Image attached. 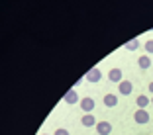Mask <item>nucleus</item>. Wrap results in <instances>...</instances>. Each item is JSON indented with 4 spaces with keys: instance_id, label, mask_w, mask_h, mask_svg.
Segmentation results:
<instances>
[{
    "instance_id": "1",
    "label": "nucleus",
    "mask_w": 153,
    "mask_h": 135,
    "mask_svg": "<svg viewBox=\"0 0 153 135\" xmlns=\"http://www.w3.org/2000/svg\"><path fill=\"white\" fill-rule=\"evenodd\" d=\"M85 80L86 82H92V84H96V82L102 80V71H100L98 67H92L88 72L85 75Z\"/></svg>"
},
{
    "instance_id": "2",
    "label": "nucleus",
    "mask_w": 153,
    "mask_h": 135,
    "mask_svg": "<svg viewBox=\"0 0 153 135\" xmlns=\"http://www.w3.org/2000/svg\"><path fill=\"white\" fill-rule=\"evenodd\" d=\"M134 122L135 123H140V125H145V123H149V114H147V110H135V114H134Z\"/></svg>"
},
{
    "instance_id": "3",
    "label": "nucleus",
    "mask_w": 153,
    "mask_h": 135,
    "mask_svg": "<svg viewBox=\"0 0 153 135\" xmlns=\"http://www.w3.org/2000/svg\"><path fill=\"white\" fill-rule=\"evenodd\" d=\"M94 106H96V102L92 98H88V96H85V98H81V110L85 114H90L92 110H94Z\"/></svg>"
},
{
    "instance_id": "4",
    "label": "nucleus",
    "mask_w": 153,
    "mask_h": 135,
    "mask_svg": "<svg viewBox=\"0 0 153 135\" xmlns=\"http://www.w3.org/2000/svg\"><path fill=\"white\" fill-rule=\"evenodd\" d=\"M118 92H120L122 96H130L131 92H134V84H131L130 80H122L120 84H118Z\"/></svg>"
},
{
    "instance_id": "5",
    "label": "nucleus",
    "mask_w": 153,
    "mask_h": 135,
    "mask_svg": "<svg viewBox=\"0 0 153 135\" xmlns=\"http://www.w3.org/2000/svg\"><path fill=\"white\" fill-rule=\"evenodd\" d=\"M108 80L110 82H118V84H120L122 80H124V77H122V69H110L108 71Z\"/></svg>"
},
{
    "instance_id": "6",
    "label": "nucleus",
    "mask_w": 153,
    "mask_h": 135,
    "mask_svg": "<svg viewBox=\"0 0 153 135\" xmlns=\"http://www.w3.org/2000/svg\"><path fill=\"white\" fill-rule=\"evenodd\" d=\"M96 131H98V135H110L112 133V123L110 122H98L96 123Z\"/></svg>"
},
{
    "instance_id": "7",
    "label": "nucleus",
    "mask_w": 153,
    "mask_h": 135,
    "mask_svg": "<svg viewBox=\"0 0 153 135\" xmlns=\"http://www.w3.org/2000/svg\"><path fill=\"white\" fill-rule=\"evenodd\" d=\"M63 100H65L67 104H81V98H79V94H76V90H75V88L67 90V94L63 96Z\"/></svg>"
},
{
    "instance_id": "8",
    "label": "nucleus",
    "mask_w": 153,
    "mask_h": 135,
    "mask_svg": "<svg viewBox=\"0 0 153 135\" xmlns=\"http://www.w3.org/2000/svg\"><path fill=\"white\" fill-rule=\"evenodd\" d=\"M81 123L85 127H96V117H94V114H82V117H81Z\"/></svg>"
},
{
    "instance_id": "9",
    "label": "nucleus",
    "mask_w": 153,
    "mask_h": 135,
    "mask_svg": "<svg viewBox=\"0 0 153 135\" xmlns=\"http://www.w3.org/2000/svg\"><path fill=\"white\" fill-rule=\"evenodd\" d=\"M135 104H137V108H140V110H147V106L151 104V98H147L145 94H140L137 98H135Z\"/></svg>"
},
{
    "instance_id": "10",
    "label": "nucleus",
    "mask_w": 153,
    "mask_h": 135,
    "mask_svg": "<svg viewBox=\"0 0 153 135\" xmlns=\"http://www.w3.org/2000/svg\"><path fill=\"white\" fill-rule=\"evenodd\" d=\"M104 106H106V108H116L118 106V96L116 94H106L104 96Z\"/></svg>"
},
{
    "instance_id": "11",
    "label": "nucleus",
    "mask_w": 153,
    "mask_h": 135,
    "mask_svg": "<svg viewBox=\"0 0 153 135\" xmlns=\"http://www.w3.org/2000/svg\"><path fill=\"white\" fill-rule=\"evenodd\" d=\"M137 67L143 69V71H147V69L151 67V57H149V55H141V57L137 59Z\"/></svg>"
},
{
    "instance_id": "12",
    "label": "nucleus",
    "mask_w": 153,
    "mask_h": 135,
    "mask_svg": "<svg viewBox=\"0 0 153 135\" xmlns=\"http://www.w3.org/2000/svg\"><path fill=\"white\" fill-rule=\"evenodd\" d=\"M124 47H126L128 51H135L137 47H140V39H137V37H134V39H131V41H128V43L124 45Z\"/></svg>"
},
{
    "instance_id": "13",
    "label": "nucleus",
    "mask_w": 153,
    "mask_h": 135,
    "mask_svg": "<svg viewBox=\"0 0 153 135\" xmlns=\"http://www.w3.org/2000/svg\"><path fill=\"white\" fill-rule=\"evenodd\" d=\"M145 51H147V55L153 53V39H147V41H145Z\"/></svg>"
},
{
    "instance_id": "14",
    "label": "nucleus",
    "mask_w": 153,
    "mask_h": 135,
    "mask_svg": "<svg viewBox=\"0 0 153 135\" xmlns=\"http://www.w3.org/2000/svg\"><path fill=\"white\" fill-rule=\"evenodd\" d=\"M53 135H71L69 133V129H63V127H59V129L53 131Z\"/></svg>"
},
{
    "instance_id": "15",
    "label": "nucleus",
    "mask_w": 153,
    "mask_h": 135,
    "mask_svg": "<svg viewBox=\"0 0 153 135\" xmlns=\"http://www.w3.org/2000/svg\"><path fill=\"white\" fill-rule=\"evenodd\" d=\"M149 92H151V96H153V82H149Z\"/></svg>"
},
{
    "instance_id": "16",
    "label": "nucleus",
    "mask_w": 153,
    "mask_h": 135,
    "mask_svg": "<svg viewBox=\"0 0 153 135\" xmlns=\"http://www.w3.org/2000/svg\"><path fill=\"white\" fill-rule=\"evenodd\" d=\"M41 135H49V133H41Z\"/></svg>"
},
{
    "instance_id": "17",
    "label": "nucleus",
    "mask_w": 153,
    "mask_h": 135,
    "mask_svg": "<svg viewBox=\"0 0 153 135\" xmlns=\"http://www.w3.org/2000/svg\"><path fill=\"white\" fill-rule=\"evenodd\" d=\"M151 104H153V96H151Z\"/></svg>"
}]
</instances>
